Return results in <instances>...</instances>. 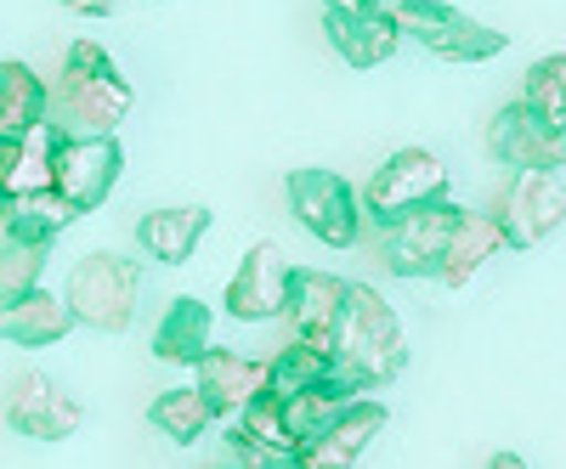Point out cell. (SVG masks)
<instances>
[{
  "label": "cell",
  "instance_id": "obj_1",
  "mask_svg": "<svg viewBox=\"0 0 566 469\" xmlns=\"http://www.w3.org/2000/svg\"><path fill=\"white\" fill-rule=\"evenodd\" d=\"M408 367V334L397 306L374 289L346 277V317L335 334V385L346 391H386Z\"/></svg>",
  "mask_w": 566,
  "mask_h": 469
},
{
  "label": "cell",
  "instance_id": "obj_2",
  "mask_svg": "<svg viewBox=\"0 0 566 469\" xmlns=\"http://www.w3.org/2000/svg\"><path fill=\"white\" fill-rule=\"evenodd\" d=\"M63 114H74L91 130H119L125 114L136 108V90L119 74L114 52H103L97 40H74L63 57V85H57Z\"/></svg>",
  "mask_w": 566,
  "mask_h": 469
},
{
  "label": "cell",
  "instance_id": "obj_3",
  "mask_svg": "<svg viewBox=\"0 0 566 469\" xmlns=\"http://www.w3.org/2000/svg\"><path fill=\"white\" fill-rule=\"evenodd\" d=\"M69 306L85 328H97V334H125V328L136 322V300H142V271L136 260L125 255H85L69 266Z\"/></svg>",
  "mask_w": 566,
  "mask_h": 469
},
{
  "label": "cell",
  "instance_id": "obj_4",
  "mask_svg": "<svg viewBox=\"0 0 566 469\" xmlns=\"http://www.w3.org/2000/svg\"><path fill=\"white\" fill-rule=\"evenodd\" d=\"M397 23L408 40H419L431 57L442 63H493L510 52V34L504 29H488L470 12L448 7V0H397Z\"/></svg>",
  "mask_w": 566,
  "mask_h": 469
},
{
  "label": "cell",
  "instance_id": "obj_5",
  "mask_svg": "<svg viewBox=\"0 0 566 469\" xmlns=\"http://www.w3.org/2000/svg\"><path fill=\"white\" fill-rule=\"evenodd\" d=\"M448 186H453V175H448V164H442L431 148H397L380 170L368 175V186H363V210H368L374 226L386 232L391 221H402V215H413V210L442 204V199H448Z\"/></svg>",
  "mask_w": 566,
  "mask_h": 469
},
{
  "label": "cell",
  "instance_id": "obj_6",
  "mask_svg": "<svg viewBox=\"0 0 566 469\" xmlns=\"http://www.w3.org/2000/svg\"><path fill=\"white\" fill-rule=\"evenodd\" d=\"M283 193H290V210L295 221L312 232L317 244L328 249H352L363 238V193L340 175V170H295L290 181H283Z\"/></svg>",
  "mask_w": 566,
  "mask_h": 469
},
{
  "label": "cell",
  "instance_id": "obj_7",
  "mask_svg": "<svg viewBox=\"0 0 566 469\" xmlns=\"http://www.w3.org/2000/svg\"><path fill=\"white\" fill-rule=\"evenodd\" d=\"M493 215L510 249H538L566 226V186L555 181V170H510Z\"/></svg>",
  "mask_w": 566,
  "mask_h": 469
},
{
  "label": "cell",
  "instance_id": "obj_8",
  "mask_svg": "<svg viewBox=\"0 0 566 469\" xmlns=\"http://www.w3.org/2000/svg\"><path fill=\"white\" fill-rule=\"evenodd\" d=\"M119 175H125V148H119L114 130L63 136V142H57V193H63L80 215L103 210L108 193L119 186Z\"/></svg>",
  "mask_w": 566,
  "mask_h": 469
},
{
  "label": "cell",
  "instance_id": "obj_9",
  "mask_svg": "<svg viewBox=\"0 0 566 469\" xmlns=\"http://www.w3.org/2000/svg\"><path fill=\"white\" fill-rule=\"evenodd\" d=\"M488 153L504 170H566V125L544 119L533 103H510L488 125Z\"/></svg>",
  "mask_w": 566,
  "mask_h": 469
},
{
  "label": "cell",
  "instance_id": "obj_10",
  "mask_svg": "<svg viewBox=\"0 0 566 469\" xmlns=\"http://www.w3.org/2000/svg\"><path fill=\"white\" fill-rule=\"evenodd\" d=\"M290 284H295V266L277 244H250L244 266L232 271L227 284V317L232 322H272V317H290Z\"/></svg>",
  "mask_w": 566,
  "mask_h": 469
},
{
  "label": "cell",
  "instance_id": "obj_11",
  "mask_svg": "<svg viewBox=\"0 0 566 469\" xmlns=\"http://www.w3.org/2000/svg\"><path fill=\"white\" fill-rule=\"evenodd\" d=\"M453 221H459V204H431V210H413V215H402V221H391L386 226V244H380V260H386V271L391 277H437V266H442V249H448V238H453Z\"/></svg>",
  "mask_w": 566,
  "mask_h": 469
},
{
  "label": "cell",
  "instance_id": "obj_12",
  "mask_svg": "<svg viewBox=\"0 0 566 469\" xmlns=\"http://www.w3.org/2000/svg\"><path fill=\"white\" fill-rule=\"evenodd\" d=\"M323 34H328V45H335V57L346 68H380V63H391V52L408 40L391 7H357V12L323 7Z\"/></svg>",
  "mask_w": 566,
  "mask_h": 469
},
{
  "label": "cell",
  "instance_id": "obj_13",
  "mask_svg": "<svg viewBox=\"0 0 566 469\" xmlns=\"http://www.w3.org/2000/svg\"><path fill=\"white\" fill-rule=\"evenodd\" d=\"M7 418H12V430L29 436V441H69L85 425V407L57 380H45V373H23L12 402H7Z\"/></svg>",
  "mask_w": 566,
  "mask_h": 469
},
{
  "label": "cell",
  "instance_id": "obj_14",
  "mask_svg": "<svg viewBox=\"0 0 566 469\" xmlns=\"http://www.w3.org/2000/svg\"><path fill=\"white\" fill-rule=\"evenodd\" d=\"M386 402H368V396H352L335 418H328V430L295 458L301 469H346V463H357L368 447H374V436L386 430Z\"/></svg>",
  "mask_w": 566,
  "mask_h": 469
},
{
  "label": "cell",
  "instance_id": "obj_15",
  "mask_svg": "<svg viewBox=\"0 0 566 469\" xmlns=\"http://www.w3.org/2000/svg\"><path fill=\"white\" fill-rule=\"evenodd\" d=\"M340 317H346V277L295 266V284H290V328H295V334L335 351Z\"/></svg>",
  "mask_w": 566,
  "mask_h": 469
},
{
  "label": "cell",
  "instance_id": "obj_16",
  "mask_svg": "<svg viewBox=\"0 0 566 469\" xmlns=\"http://www.w3.org/2000/svg\"><path fill=\"white\" fill-rule=\"evenodd\" d=\"M74 306L69 295H52V289H29L18 300H0V345H57L69 340V328H74Z\"/></svg>",
  "mask_w": 566,
  "mask_h": 469
},
{
  "label": "cell",
  "instance_id": "obj_17",
  "mask_svg": "<svg viewBox=\"0 0 566 469\" xmlns=\"http://www.w3.org/2000/svg\"><path fill=\"white\" fill-rule=\"evenodd\" d=\"M199 385H205V396L216 402V413L221 418H239L261 391H272V362L266 356H239V351H205V362H199Z\"/></svg>",
  "mask_w": 566,
  "mask_h": 469
},
{
  "label": "cell",
  "instance_id": "obj_18",
  "mask_svg": "<svg viewBox=\"0 0 566 469\" xmlns=\"http://www.w3.org/2000/svg\"><path fill=\"white\" fill-rule=\"evenodd\" d=\"M210 232V210L205 204H170V210H148L136 221V249L154 255L159 266H187L193 249Z\"/></svg>",
  "mask_w": 566,
  "mask_h": 469
},
{
  "label": "cell",
  "instance_id": "obj_19",
  "mask_svg": "<svg viewBox=\"0 0 566 469\" xmlns=\"http://www.w3.org/2000/svg\"><path fill=\"white\" fill-rule=\"evenodd\" d=\"M499 249H510V244H504V226H499V215L459 210V221H453V238H448L442 266H437V284H448V289L476 284V271H482Z\"/></svg>",
  "mask_w": 566,
  "mask_h": 469
},
{
  "label": "cell",
  "instance_id": "obj_20",
  "mask_svg": "<svg viewBox=\"0 0 566 469\" xmlns=\"http://www.w3.org/2000/svg\"><path fill=\"white\" fill-rule=\"evenodd\" d=\"M210 351V306L193 295H176L154 328V356L170 367H199Z\"/></svg>",
  "mask_w": 566,
  "mask_h": 469
},
{
  "label": "cell",
  "instance_id": "obj_21",
  "mask_svg": "<svg viewBox=\"0 0 566 469\" xmlns=\"http://www.w3.org/2000/svg\"><path fill=\"white\" fill-rule=\"evenodd\" d=\"M40 119H52V90H45V79L23 57L0 63V136H23Z\"/></svg>",
  "mask_w": 566,
  "mask_h": 469
},
{
  "label": "cell",
  "instance_id": "obj_22",
  "mask_svg": "<svg viewBox=\"0 0 566 469\" xmlns=\"http://www.w3.org/2000/svg\"><path fill=\"white\" fill-rule=\"evenodd\" d=\"M148 418H154V430L170 436L176 447H193V441L210 436V425H216L221 413H216V402L205 396V385H176V391H159V396H154Z\"/></svg>",
  "mask_w": 566,
  "mask_h": 469
},
{
  "label": "cell",
  "instance_id": "obj_23",
  "mask_svg": "<svg viewBox=\"0 0 566 469\" xmlns=\"http://www.w3.org/2000/svg\"><path fill=\"white\" fill-rule=\"evenodd\" d=\"M80 221V210L57 193H29V199H12V210H7V221H0V238H18V244H45L52 249L57 244V232L63 226H74Z\"/></svg>",
  "mask_w": 566,
  "mask_h": 469
},
{
  "label": "cell",
  "instance_id": "obj_24",
  "mask_svg": "<svg viewBox=\"0 0 566 469\" xmlns=\"http://www.w3.org/2000/svg\"><path fill=\"white\" fill-rule=\"evenodd\" d=\"M232 430H244L255 447H266L277 463H295V452H301V441H295V430H290V413H283V391L272 385V391H261L239 418H232Z\"/></svg>",
  "mask_w": 566,
  "mask_h": 469
},
{
  "label": "cell",
  "instance_id": "obj_25",
  "mask_svg": "<svg viewBox=\"0 0 566 469\" xmlns=\"http://www.w3.org/2000/svg\"><path fill=\"white\" fill-rule=\"evenodd\" d=\"M323 380H335V351L290 334V345L272 356V385L277 391H306V385H323Z\"/></svg>",
  "mask_w": 566,
  "mask_h": 469
},
{
  "label": "cell",
  "instance_id": "obj_26",
  "mask_svg": "<svg viewBox=\"0 0 566 469\" xmlns=\"http://www.w3.org/2000/svg\"><path fill=\"white\" fill-rule=\"evenodd\" d=\"M522 103H533L544 119L566 125V52H549V57H538V63L527 68Z\"/></svg>",
  "mask_w": 566,
  "mask_h": 469
},
{
  "label": "cell",
  "instance_id": "obj_27",
  "mask_svg": "<svg viewBox=\"0 0 566 469\" xmlns=\"http://www.w3.org/2000/svg\"><path fill=\"white\" fill-rule=\"evenodd\" d=\"M45 277V244H18V238H0V300H18L29 295Z\"/></svg>",
  "mask_w": 566,
  "mask_h": 469
},
{
  "label": "cell",
  "instance_id": "obj_28",
  "mask_svg": "<svg viewBox=\"0 0 566 469\" xmlns=\"http://www.w3.org/2000/svg\"><path fill=\"white\" fill-rule=\"evenodd\" d=\"M69 12H80V18H108L114 12V0H63Z\"/></svg>",
  "mask_w": 566,
  "mask_h": 469
},
{
  "label": "cell",
  "instance_id": "obj_29",
  "mask_svg": "<svg viewBox=\"0 0 566 469\" xmlns=\"http://www.w3.org/2000/svg\"><path fill=\"white\" fill-rule=\"evenodd\" d=\"M323 7H346V12H357V7H386V0H323Z\"/></svg>",
  "mask_w": 566,
  "mask_h": 469
},
{
  "label": "cell",
  "instance_id": "obj_30",
  "mask_svg": "<svg viewBox=\"0 0 566 469\" xmlns=\"http://www.w3.org/2000/svg\"><path fill=\"white\" fill-rule=\"evenodd\" d=\"M7 210H12V186L0 181V221H7Z\"/></svg>",
  "mask_w": 566,
  "mask_h": 469
}]
</instances>
